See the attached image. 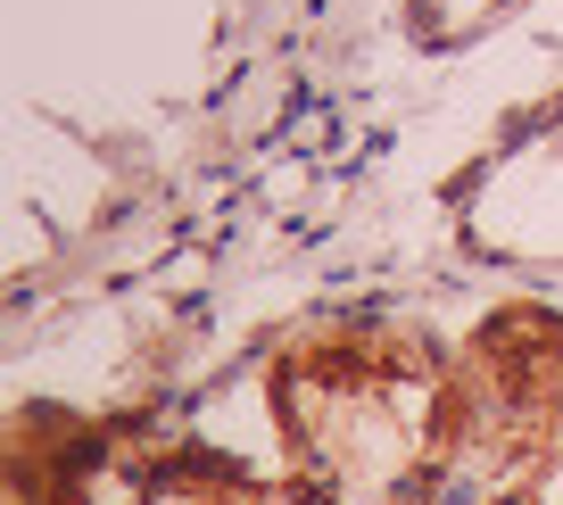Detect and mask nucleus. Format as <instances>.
Instances as JSON below:
<instances>
[{"mask_svg":"<svg viewBox=\"0 0 563 505\" xmlns=\"http://www.w3.org/2000/svg\"><path fill=\"white\" fill-rule=\"evenodd\" d=\"M563 472V307L506 298L456 340L440 505H522Z\"/></svg>","mask_w":563,"mask_h":505,"instance_id":"nucleus-2","label":"nucleus"},{"mask_svg":"<svg viewBox=\"0 0 563 505\" xmlns=\"http://www.w3.org/2000/svg\"><path fill=\"white\" fill-rule=\"evenodd\" d=\"M522 505H563V472H555V481L539 488V497H522Z\"/></svg>","mask_w":563,"mask_h":505,"instance_id":"nucleus-3","label":"nucleus"},{"mask_svg":"<svg viewBox=\"0 0 563 505\" xmlns=\"http://www.w3.org/2000/svg\"><path fill=\"white\" fill-rule=\"evenodd\" d=\"M406 505H440V497H406Z\"/></svg>","mask_w":563,"mask_h":505,"instance_id":"nucleus-4","label":"nucleus"},{"mask_svg":"<svg viewBox=\"0 0 563 505\" xmlns=\"http://www.w3.org/2000/svg\"><path fill=\"white\" fill-rule=\"evenodd\" d=\"M456 349L406 315H316L274 349L282 472L332 505L440 497Z\"/></svg>","mask_w":563,"mask_h":505,"instance_id":"nucleus-1","label":"nucleus"}]
</instances>
